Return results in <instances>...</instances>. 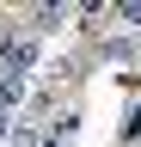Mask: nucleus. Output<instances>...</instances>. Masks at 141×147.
<instances>
[{"label": "nucleus", "mask_w": 141, "mask_h": 147, "mask_svg": "<svg viewBox=\"0 0 141 147\" xmlns=\"http://www.w3.org/2000/svg\"><path fill=\"white\" fill-rule=\"evenodd\" d=\"M111 18H117V25H129V31H141V0H123Z\"/></svg>", "instance_id": "nucleus-2"}, {"label": "nucleus", "mask_w": 141, "mask_h": 147, "mask_svg": "<svg viewBox=\"0 0 141 147\" xmlns=\"http://www.w3.org/2000/svg\"><path fill=\"white\" fill-rule=\"evenodd\" d=\"M43 147H67V141H49V135H43Z\"/></svg>", "instance_id": "nucleus-4"}, {"label": "nucleus", "mask_w": 141, "mask_h": 147, "mask_svg": "<svg viewBox=\"0 0 141 147\" xmlns=\"http://www.w3.org/2000/svg\"><path fill=\"white\" fill-rule=\"evenodd\" d=\"M6 147H43V123H37V110H19V123H12Z\"/></svg>", "instance_id": "nucleus-1"}, {"label": "nucleus", "mask_w": 141, "mask_h": 147, "mask_svg": "<svg viewBox=\"0 0 141 147\" xmlns=\"http://www.w3.org/2000/svg\"><path fill=\"white\" fill-rule=\"evenodd\" d=\"M12 123H19V117H12V110H0V141L12 135Z\"/></svg>", "instance_id": "nucleus-3"}]
</instances>
